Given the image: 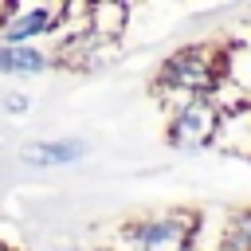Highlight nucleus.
Segmentation results:
<instances>
[{
    "label": "nucleus",
    "mask_w": 251,
    "mask_h": 251,
    "mask_svg": "<svg viewBox=\"0 0 251 251\" xmlns=\"http://www.w3.org/2000/svg\"><path fill=\"white\" fill-rule=\"evenodd\" d=\"M220 47L224 43H188L161 63L153 90L161 94L169 114L192 98H212L220 90Z\"/></svg>",
    "instance_id": "f257e3e1"
},
{
    "label": "nucleus",
    "mask_w": 251,
    "mask_h": 251,
    "mask_svg": "<svg viewBox=\"0 0 251 251\" xmlns=\"http://www.w3.org/2000/svg\"><path fill=\"white\" fill-rule=\"evenodd\" d=\"M122 251H192L200 235L196 212H153L126 224Z\"/></svg>",
    "instance_id": "f03ea898"
},
{
    "label": "nucleus",
    "mask_w": 251,
    "mask_h": 251,
    "mask_svg": "<svg viewBox=\"0 0 251 251\" xmlns=\"http://www.w3.org/2000/svg\"><path fill=\"white\" fill-rule=\"evenodd\" d=\"M220 126H224V110L216 98H192L184 102L180 110L169 114V141L176 149H208L216 145L220 137Z\"/></svg>",
    "instance_id": "7ed1b4c3"
},
{
    "label": "nucleus",
    "mask_w": 251,
    "mask_h": 251,
    "mask_svg": "<svg viewBox=\"0 0 251 251\" xmlns=\"http://www.w3.org/2000/svg\"><path fill=\"white\" fill-rule=\"evenodd\" d=\"M55 31V8L51 4H12V12L0 24V43L8 47H31L39 35Z\"/></svg>",
    "instance_id": "20e7f679"
},
{
    "label": "nucleus",
    "mask_w": 251,
    "mask_h": 251,
    "mask_svg": "<svg viewBox=\"0 0 251 251\" xmlns=\"http://www.w3.org/2000/svg\"><path fill=\"white\" fill-rule=\"evenodd\" d=\"M129 27V8L118 0H94L90 4V35L102 43H118Z\"/></svg>",
    "instance_id": "39448f33"
},
{
    "label": "nucleus",
    "mask_w": 251,
    "mask_h": 251,
    "mask_svg": "<svg viewBox=\"0 0 251 251\" xmlns=\"http://www.w3.org/2000/svg\"><path fill=\"white\" fill-rule=\"evenodd\" d=\"M55 59L43 51V47H8L0 43V75H16V78H27V75H43Z\"/></svg>",
    "instance_id": "423d86ee"
},
{
    "label": "nucleus",
    "mask_w": 251,
    "mask_h": 251,
    "mask_svg": "<svg viewBox=\"0 0 251 251\" xmlns=\"http://www.w3.org/2000/svg\"><path fill=\"white\" fill-rule=\"evenodd\" d=\"M82 157V141H63V137H51V141H31L24 149V161L35 165V169H55V165H75Z\"/></svg>",
    "instance_id": "0eeeda50"
},
{
    "label": "nucleus",
    "mask_w": 251,
    "mask_h": 251,
    "mask_svg": "<svg viewBox=\"0 0 251 251\" xmlns=\"http://www.w3.org/2000/svg\"><path fill=\"white\" fill-rule=\"evenodd\" d=\"M216 251H251V208H243L231 220H224Z\"/></svg>",
    "instance_id": "6e6552de"
},
{
    "label": "nucleus",
    "mask_w": 251,
    "mask_h": 251,
    "mask_svg": "<svg viewBox=\"0 0 251 251\" xmlns=\"http://www.w3.org/2000/svg\"><path fill=\"white\" fill-rule=\"evenodd\" d=\"M27 106H31V102H27L24 94H12V98H4V110H12V114H24Z\"/></svg>",
    "instance_id": "1a4fd4ad"
}]
</instances>
